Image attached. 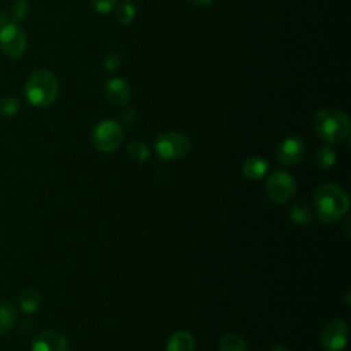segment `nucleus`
Segmentation results:
<instances>
[{"mask_svg":"<svg viewBox=\"0 0 351 351\" xmlns=\"http://www.w3.org/2000/svg\"><path fill=\"white\" fill-rule=\"evenodd\" d=\"M314 207L322 222L339 221L350 208L348 193L336 184H322L315 189Z\"/></svg>","mask_w":351,"mask_h":351,"instance_id":"nucleus-1","label":"nucleus"},{"mask_svg":"<svg viewBox=\"0 0 351 351\" xmlns=\"http://www.w3.org/2000/svg\"><path fill=\"white\" fill-rule=\"evenodd\" d=\"M59 93L56 77L45 69L34 70L26 80L25 97L34 107L51 106Z\"/></svg>","mask_w":351,"mask_h":351,"instance_id":"nucleus-2","label":"nucleus"},{"mask_svg":"<svg viewBox=\"0 0 351 351\" xmlns=\"http://www.w3.org/2000/svg\"><path fill=\"white\" fill-rule=\"evenodd\" d=\"M313 126L318 136L330 143H343L350 133V121L346 112L337 108H324L314 114Z\"/></svg>","mask_w":351,"mask_h":351,"instance_id":"nucleus-3","label":"nucleus"},{"mask_svg":"<svg viewBox=\"0 0 351 351\" xmlns=\"http://www.w3.org/2000/svg\"><path fill=\"white\" fill-rule=\"evenodd\" d=\"M123 140V129L114 119L100 121L92 132V143L100 152L108 154L115 151Z\"/></svg>","mask_w":351,"mask_h":351,"instance_id":"nucleus-4","label":"nucleus"},{"mask_svg":"<svg viewBox=\"0 0 351 351\" xmlns=\"http://www.w3.org/2000/svg\"><path fill=\"white\" fill-rule=\"evenodd\" d=\"M191 149V140L181 132L162 133L155 141V152L166 160L180 159Z\"/></svg>","mask_w":351,"mask_h":351,"instance_id":"nucleus-5","label":"nucleus"},{"mask_svg":"<svg viewBox=\"0 0 351 351\" xmlns=\"http://www.w3.org/2000/svg\"><path fill=\"white\" fill-rule=\"evenodd\" d=\"M27 48V37L25 30L15 22H8L0 29V49L11 58H21Z\"/></svg>","mask_w":351,"mask_h":351,"instance_id":"nucleus-6","label":"nucleus"},{"mask_svg":"<svg viewBox=\"0 0 351 351\" xmlns=\"http://www.w3.org/2000/svg\"><path fill=\"white\" fill-rule=\"evenodd\" d=\"M266 192L273 203L284 204L289 199H292V196L296 192L295 178L284 170L273 171L267 178Z\"/></svg>","mask_w":351,"mask_h":351,"instance_id":"nucleus-7","label":"nucleus"},{"mask_svg":"<svg viewBox=\"0 0 351 351\" xmlns=\"http://www.w3.org/2000/svg\"><path fill=\"white\" fill-rule=\"evenodd\" d=\"M321 344L328 351H341L348 343V326L346 321L335 318L326 322L319 333Z\"/></svg>","mask_w":351,"mask_h":351,"instance_id":"nucleus-8","label":"nucleus"},{"mask_svg":"<svg viewBox=\"0 0 351 351\" xmlns=\"http://www.w3.org/2000/svg\"><path fill=\"white\" fill-rule=\"evenodd\" d=\"M304 156V144L296 136L287 137L277 148V159L284 166H296Z\"/></svg>","mask_w":351,"mask_h":351,"instance_id":"nucleus-9","label":"nucleus"},{"mask_svg":"<svg viewBox=\"0 0 351 351\" xmlns=\"http://www.w3.org/2000/svg\"><path fill=\"white\" fill-rule=\"evenodd\" d=\"M67 339L55 330L40 333L32 343V351H69Z\"/></svg>","mask_w":351,"mask_h":351,"instance_id":"nucleus-10","label":"nucleus"},{"mask_svg":"<svg viewBox=\"0 0 351 351\" xmlns=\"http://www.w3.org/2000/svg\"><path fill=\"white\" fill-rule=\"evenodd\" d=\"M104 92L108 101L112 103L114 106H125L129 101L130 93H132L129 84L119 77L110 78L106 82Z\"/></svg>","mask_w":351,"mask_h":351,"instance_id":"nucleus-11","label":"nucleus"},{"mask_svg":"<svg viewBox=\"0 0 351 351\" xmlns=\"http://www.w3.org/2000/svg\"><path fill=\"white\" fill-rule=\"evenodd\" d=\"M243 174L252 181L263 178L269 170V162L261 156H250L243 163Z\"/></svg>","mask_w":351,"mask_h":351,"instance_id":"nucleus-12","label":"nucleus"},{"mask_svg":"<svg viewBox=\"0 0 351 351\" xmlns=\"http://www.w3.org/2000/svg\"><path fill=\"white\" fill-rule=\"evenodd\" d=\"M196 340L188 330L174 332L166 344V351H195Z\"/></svg>","mask_w":351,"mask_h":351,"instance_id":"nucleus-13","label":"nucleus"},{"mask_svg":"<svg viewBox=\"0 0 351 351\" xmlns=\"http://www.w3.org/2000/svg\"><path fill=\"white\" fill-rule=\"evenodd\" d=\"M289 217L298 225H310L313 222L314 213L303 200H296L289 208Z\"/></svg>","mask_w":351,"mask_h":351,"instance_id":"nucleus-14","label":"nucleus"},{"mask_svg":"<svg viewBox=\"0 0 351 351\" xmlns=\"http://www.w3.org/2000/svg\"><path fill=\"white\" fill-rule=\"evenodd\" d=\"M40 302H41V296H40L38 291L34 288L25 289L19 296V306H21L22 311L26 314L34 313L38 308Z\"/></svg>","mask_w":351,"mask_h":351,"instance_id":"nucleus-15","label":"nucleus"},{"mask_svg":"<svg viewBox=\"0 0 351 351\" xmlns=\"http://www.w3.org/2000/svg\"><path fill=\"white\" fill-rule=\"evenodd\" d=\"M16 319V311L14 306L7 300H0V335L10 330Z\"/></svg>","mask_w":351,"mask_h":351,"instance_id":"nucleus-16","label":"nucleus"},{"mask_svg":"<svg viewBox=\"0 0 351 351\" xmlns=\"http://www.w3.org/2000/svg\"><path fill=\"white\" fill-rule=\"evenodd\" d=\"M336 163V152L333 148L324 145L315 152V165L319 170H329Z\"/></svg>","mask_w":351,"mask_h":351,"instance_id":"nucleus-17","label":"nucleus"},{"mask_svg":"<svg viewBox=\"0 0 351 351\" xmlns=\"http://www.w3.org/2000/svg\"><path fill=\"white\" fill-rule=\"evenodd\" d=\"M219 351H247V343L237 333H226L219 340Z\"/></svg>","mask_w":351,"mask_h":351,"instance_id":"nucleus-18","label":"nucleus"},{"mask_svg":"<svg viewBox=\"0 0 351 351\" xmlns=\"http://www.w3.org/2000/svg\"><path fill=\"white\" fill-rule=\"evenodd\" d=\"M149 154L151 152H149V148L147 147V144L140 140H134V141L129 143V145H128V155L134 162H138V163L147 162L149 158Z\"/></svg>","mask_w":351,"mask_h":351,"instance_id":"nucleus-19","label":"nucleus"},{"mask_svg":"<svg viewBox=\"0 0 351 351\" xmlns=\"http://www.w3.org/2000/svg\"><path fill=\"white\" fill-rule=\"evenodd\" d=\"M115 16H117V21L122 25H129L134 21L136 18V7L126 1V3H122L121 5H118L117 8V12H115Z\"/></svg>","mask_w":351,"mask_h":351,"instance_id":"nucleus-20","label":"nucleus"},{"mask_svg":"<svg viewBox=\"0 0 351 351\" xmlns=\"http://www.w3.org/2000/svg\"><path fill=\"white\" fill-rule=\"evenodd\" d=\"M18 110H19L18 99H15L12 96L0 99V117H3V118L12 117L18 112Z\"/></svg>","mask_w":351,"mask_h":351,"instance_id":"nucleus-21","label":"nucleus"},{"mask_svg":"<svg viewBox=\"0 0 351 351\" xmlns=\"http://www.w3.org/2000/svg\"><path fill=\"white\" fill-rule=\"evenodd\" d=\"M118 0H92V7L99 14H108L117 7Z\"/></svg>","mask_w":351,"mask_h":351,"instance_id":"nucleus-22","label":"nucleus"},{"mask_svg":"<svg viewBox=\"0 0 351 351\" xmlns=\"http://www.w3.org/2000/svg\"><path fill=\"white\" fill-rule=\"evenodd\" d=\"M121 60H122V59H121V56H119L118 52H115V51L108 52L107 56H106V59H104V70H106V71H115V70L119 67Z\"/></svg>","mask_w":351,"mask_h":351,"instance_id":"nucleus-23","label":"nucleus"},{"mask_svg":"<svg viewBox=\"0 0 351 351\" xmlns=\"http://www.w3.org/2000/svg\"><path fill=\"white\" fill-rule=\"evenodd\" d=\"M119 118H121V121L123 122V123H126V125H129V123H133L134 121H136V118H137V112H136V110L134 108H125V110H122L121 111V114H119Z\"/></svg>","mask_w":351,"mask_h":351,"instance_id":"nucleus-24","label":"nucleus"},{"mask_svg":"<svg viewBox=\"0 0 351 351\" xmlns=\"http://www.w3.org/2000/svg\"><path fill=\"white\" fill-rule=\"evenodd\" d=\"M213 1H214V0H192V4H193L195 7H197V8H206V7L211 5Z\"/></svg>","mask_w":351,"mask_h":351,"instance_id":"nucleus-25","label":"nucleus"},{"mask_svg":"<svg viewBox=\"0 0 351 351\" xmlns=\"http://www.w3.org/2000/svg\"><path fill=\"white\" fill-rule=\"evenodd\" d=\"M270 351H289L285 346H281V344H276L270 348Z\"/></svg>","mask_w":351,"mask_h":351,"instance_id":"nucleus-26","label":"nucleus"},{"mask_svg":"<svg viewBox=\"0 0 351 351\" xmlns=\"http://www.w3.org/2000/svg\"><path fill=\"white\" fill-rule=\"evenodd\" d=\"M129 1H134V0H129Z\"/></svg>","mask_w":351,"mask_h":351,"instance_id":"nucleus-27","label":"nucleus"}]
</instances>
